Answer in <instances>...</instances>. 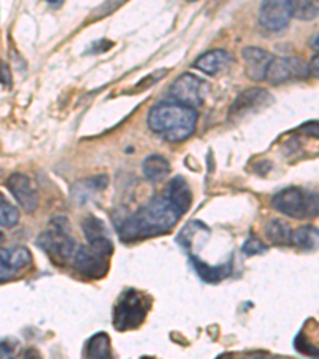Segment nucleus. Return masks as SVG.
Instances as JSON below:
<instances>
[{
    "instance_id": "nucleus-1",
    "label": "nucleus",
    "mask_w": 319,
    "mask_h": 359,
    "mask_svg": "<svg viewBox=\"0 0 319 359\" xmlns=\"http://www.w3.org/2000/svg\"><path fill=\"white\" fill-rule=\"evenodd\" d=\"M179 219L181 212L168 201L165 195L155 196L120 225V238L123 241H136L165 235L176 227Z\"/></svg>"
},
{
    "instance_id": "nucleus-2",
    "label": "nucleus",
    "mask_w": 319,
    "mask_h": 359,
    "mask_svg": "<svg viewBox=\"0 0 319 359\" xmlns=\"http://www.w3.org/2000/svg\"><path fill=\"white\" fill-rule=\"evenodd\" d=\"M195 109L185 107L177 102H160L150 109L149 126L155 135L168 142H182L189 139L196 128Z\"/></svg>"
},
{
    "instance_id": "nucleus-3",
    "label": "nucleus",
    "mask_w": 319,
    "mask_h": 359,
    "mask_svg": "<svg viewBox=\"0 0 319 359\" xmlns=\"http://www.w3.org/2000/svg\"><path fill=\"white\" fill-rule=\"evenodd\" d=\"M37 246L48 254L55 264L64 265L74 257L75 241L71 235V225L66 217H55L48 229L37 238Z\"/></svg>"
},
{
    "instance_id": "nucleus-4",
    "label": "nucleus",
    "mask_w": 319,
    "mask_h": 359,
    "mask_svg": "<svg viewBox=\"0 0 319 359\" xmlns=\"http://www.w3.org/2000/svg\"><path fill=\"white\" fill-rule=\"evenodd\" d=\"M276 211L292 219H310L319 216V194L306 192L299 187H287L271 198Z\"/></svg>"
},
{
    "instance_id": "nucleus-5",
    "label": "nucleus",
    "mask_w": 319,
    "mask_h": 359,
    "mask_svg": "<svg viewBox=\"0 0 319 359\" xmlns=\"http://www.w3.org/2000/svg\"><path fill=\"white\" fill-rule=\"evenodd\" d=\"M147 302L142 294L128 289L120 295L114 309V326L117 331H130L141 326L147 316Z\"/></svg>"
},
{
    "instance_id": "nucleus-6",
    "label": "nucleus",
    "mask_w": 319,
    "mask_h": 359,
    "mask_svg": "<svg viewBox=\"0 0 319 359\" xmlns=\"http://www.w3.org/2000/svg\"><path fill=\"white\" fill-rule=\"evenodd\" d=\"M208 83L191 74H184L171 85V96L174 102L185 107L195 109L205 102L208 96Z\"/></svg>"
},
{
    "instance_id": "nucleus-7",
    "label": "nucleus",
    "mask_w": 319,
    "mask_h": 359,
    "mask_svg": "<svg viewBox=\"0 0 319 359\" xmlns=\"http://www.w3.org/2000/svg\"><path fill=\"white\" fill-rule=\"evenodd\" d=\"M75 270L90 280H101L109 271V257L96 252L88 245L77 246L72 257Z\"/></svg>"
},
{
    "instance_id": "nucleus-8",
    "label": "nucleus",
    "mask_w": 319,
    "mask_h": 359,
    "mask_svg": "<svg viewBox=\"0 0 319 359\" xmlns=\"http://www.w3.org/2000/svg\"><path fill=\"white\" fill-rule=\"evenodd\" d=\"M310 75V67L299 57H273L266 71L265 80L271 85H281L289 80L306 79Z\"/></svg>"
},
{
    "instance_id": "nucleus-9",
    "label": "nucleus",
    "mask_w": 319,
    "mask_h": 359,
    "mask_svg": "<svg viewBox=\"0 0 319 359\" xmlns=\"http://www.w3.org/2000/svg\"><path fill=\"white\" fill-rule=\"evenodd\" d=\"M7 189L13 198L18 201V205L22 208V211L34 212L39 208V194L36 187L32 185V181L22 172H13L7 179Z\"/></svg>"
},
{
    "instance_id": "nucleus-10",
    "label": "nucleus",
    "mask_w": 319,
    "mask_h": 359,
    "mask_svg": "<svg viewBox=\"0 0 319 359\" xmlns=\"http://www.w3.org/2000/svg\"><path fill=\"white\" fill-rule=\"evenodd\" d=\"M292 18L291 2H264L260 5L259 20L266 31L280 32L284 27H287L289 21Z\"/></svg>"
},
{
    "instance_id": "nucleus-11",
    "label": "nucleus",
    "mask_w": 319,
    "mask_h": 359,
    "mask_svg": "<svg viewBox=\"0 0 319 359\" xmlns=\"http://www.w3.org/2000/svg\"><path fill=\"white\" fill-rule=\"evenodd\" d=\"M82 229L85 238L88 241V246L95 249L96 252H100L106 257H109L114 252V243L110 240L106 224L100 217L88 216L83 219Z\"/></svg>"
},
{
    "instance_id": "nucleus-12",
    "label": "nucleus",
    "mask_w": 319,
    "mask_h": 359,
    "mask_svg": "<svg viewBox=\"0 0 319 359\" xmlns=\"http://www.w3.org/2000/svg\"><path fill=\"white\" fill-rule=\"evenodd\" d=\"M32 262L27 248L0 249V283L8 281Z\"/></svg>"
},
{
    "instance_id": "nucleus-13",
    "label": "nucleus",
    "mask_w": 319,
    "mask_h": 359,
    "mask_svg": "<svg viewBox=\"0 0 319 359\" xmlns=\"http://www.w3.org/2000/svg\"><path fill=\"white\" fill-rule=\"evenodd\" d=\"M243 60H245L249 79L260 82V80H265L266 71H269L270 62L273 61V56L269 51L257 48V46H246L243 50Z\"/></svg>"
},
{
    "instance_id": "nucleus-14",
    "label": "nucleus",
    "mask_w": 319,
    "mask_h": 359,
    "mask_svg": "<svg viewBox=\"0 0 319 359\" xmlns=\"http://www.w3.org/2000/svg\"><path fill=\"white\" fill-rule=\"evenodd\" d=\"M165 196L168 198V201H170L171 205L181 212V216H184V214L190 210L191 201H194V195H191L190 185L181 176L174 177L172 181H170V184H168L166 187Z\"/></svg>"
},
{
    "instance_id": "nucleus-15",
    "label": "nucleus",
    "mask_w": 319,
    "mask_h": 359,
    "mask_svg": "<svg viewBox=\"0 0 319 359\" xmlns=\"http://www.w3.org/2000/svg\"><path fill=\"white\" fill-rule=\"evenodd\" d=\"M265 101H271V96L265 90H245L240 93V96H238L233 104H231L230 117H240V115L251 112L254 109H257L262 106V104H265Z\"/></svg>"
},
{
    "instance_id": "nucleus-16",
    "label": "nucleus",
    "mask_w": 319,
    "mask_h": 359,
    "mask_svg": "<svg viewBox=\"0 0 319 359\" xmlns=\"http://www.w3.org/2000/svg\"><path fill=\"white\" fill-rule=\"evenodd\" d=\"M231 56L224 50H212L206 51L195 61V67L200 69L201 72L208 75H217L219 72L225 71L230 66Z\"/></svg>"
},
{
    "instance_id": "nucleus-17",
    "label": "nucleus",
    "mask_w": 319,
    "mask_h": 359,
    "mask_svg": "<svg viewBox=\"0 0 319 359\" xmlns=\"http://www.w3.org/2000/svg\"><path fill=\"white\" fill-rule=\"evenodd\" d=\"M171 165L165 157H161L158 154L149 155L147 158L142 161V175L150 182H160L170 176Z\"/></svg>"
},
{
    "instance_id": "nucleus-18",
    "label": "nucleus",
    "mask_w": 319,
    "mask_h": 359,
    "mask_svg": "<svg viewBox=\"0 0 319 359\" xmlns=\"http://www.w3.org/2000/svg\"><path fill=\"white\" fill-rule=\"evenodd\" d=\"M291 245L300 251H316L319 249V229L315 225H301L292 230Z\"/></svg>"
},
{
    "instance_id": "nucleus-19",
    "label": "nucleus",
    "mask_w": 319,
    "mask_h": 359,
    "mask_svg": "<svg viewBox=\"0 0 319 359\" xmlns=\"http://www.w3.org/2000/svg\"><path fill=\"white\" fill-rule=\"evenodd\" d=\"M264 231L271 245L275 246L291 245L292 229L291 225H289L286 221H283V219H271V221L266 222Z\"/></svg>"
},
{
    "instance_id": "nucleus-20",
    "label": "nucleus",
    "mask_w": 319,
    "mask_h": 359,
    "mask_svg": "<svg viewBox=\"0 0 319 359\" xmlns=\"http://www.w3.org/2000/svg\"><path fill=\"white\" fill-rule=\"evenodd\" d=\"M86 359H112L110 339L106 332H97L86 344Z\"/></svg>"
},
{
    "instance_id": "nucleus-21",
    "label": "nucleus",
    "mask_w": 319,
    "mask_h": 359,
    "mask_svg": "<svg viewBox=\"0 0 319 359\" xmlns=\"http://www.w3.org/2000/svg\"><path fill=\"white\" fill-rule=\"evenodd\" d=\"M291 8L292 16L301 21H310L319 16V2H310V0H305V2H291Z\"/></svg>"
},
{
    "instance_id": "nucleus-22",
    "label": "nucleus",
    "mask_w": 319,
    "mask_h": 359,
    "mask_svg": "<svg viewBox=\"0 0 319 359\" xmlns=\"http://www.w3.org/2000/svg\"><path fill=\"white\" fill-rule=\"evenodd\" d=\"M20 222V212L13 205L4 198V195L0 194V225L2 227L11 229Z\"/></svg>"
},
{
    "instance_id": "nucleus-23",
    "label": "nucleus",
    "mask_w": 319,
    "mask_h": 359,
    "mask_svg": "<svg viewBox=\"0 0 319 359\" xmlns=\"http://www.w3.org/2000/svg\"><path fill=\"white\" fill-rule=\"evenodd\" d=\"M266 245H264L262 241H260L257 236H249L246 240L245 245H243V252L246 254V256H255V254H262L266 251Z\"/></svg>"
},
{
    "instance_id": "nucleus-24",
    "label": "nucleus",
    "mask_w": 319,
    "mask_h": 359,
    "mask_svg": "<svg viewBox=\"0 0 319 359\" xmlns=\"http://www.w3.org/2000/svg\"><path fill=\"white\" fill-rule=\"evenodd\" d=\"M299 131L304 133V135H306V136L319 139V121H308V123L301 125Z\"/></svg>"
},
{
    "instance_id": "nucleus-25",
    "label": "nucleus",
    "mask_w": 319,
    "mask_h": 359,
    "mask_svg": "<svg viewBox=\"0 0 319 359\" xmlns=\"http://www.w3.org/2000/svg\"><path fill=\"white\" fill-rule=\"evenodd\" d=\"M13 346H10L7 341H0V359H13Z\"/></svg>"
},
{
    "instance_id": "nucleus-26",
    "label": "nucleus",
    "mask_w": 319,
    "mask_h": 359,
    "mask_svg": "<svg viewBox=\"0 0 319 359\" xmlns=\"http://www.w3.org/2000/svg\"><path fill=\"white\" fill-rule=\"evenodd\" d=\"M0 82H4L5 85H11V75H10V71L8 67L5 66V62L0 61Z\"/></svg>"
},
{
    "instance_id": "nucleus-27",
    "label": "nucleus",
    "mask_w": 319,
    "mask_h": 359,
    "mask_svg": "<svg viewBox=\"0 0 319 359\" xmlns=\"http://www.w3.org/2000/svg\"><path fill=\"white\" fill-rule=\"evenodd\" d=\"M310 74L316 75V77L319 79V55L313 57L311 62H310Z\"/></svg>"
},
{
    "instance_id": "nucleus-28",
    "label": "nucleus",
    "mask_w": 319,
    "mask_h": 359,
    "mask_svg": "<svg viewBox=\"0 0 319 359\" xmlns=\"http://www.w3.org/2000/svg\"><path fill=\"white\" fill-rule=\"evenodd\" d=\"M311 46H313V48H315V50H319V34H318V36H316L315 39H313Z\"/></svg>"
},
{
    "instance_id": "nucleus-29",
    "label": "nucleus",
    "mask_w": 319,
    "mask_h": 359,
    "mask_svg": "<svg viewBox=\"0 0 319 359\" xmlns=\"http://www.w3.org/2000/svg\"><path fill=\"white\" fill-rule=\"evenodd\" d=\"M2 240H4V235H2V231H0V243H2Z\"/></svg>"
},
{
    "instance_id": "nucleus-30",
    "label": "nucleus",
    "mask_w": 319,
    "mask_h": 359,
    "mask_svg": "<svg viewBox=\"0 0 319 359\" xmlns=\"http://www.w3.org/2000/svg\"><path fill=\"white\" fill-rule=\"evenodd\" d=\"M219 359H233V358H230V356H224V358H219Z\"/></svg>"
},
{
    "instance_id": "nucleus-31",
    "label": "nucleus",
    "mask_w": 319,
    "mask_h": 359,
    "mask_svg": "<svg viewBox=\"0 0 319 359\" xmlns=\"http://www.w3.org/2000/svg\"><path fill=\"white\" fill-rule=\"evenodd\" d=\"M0 177H2V170H0Z\"/></svg>"
}]
</instances>
